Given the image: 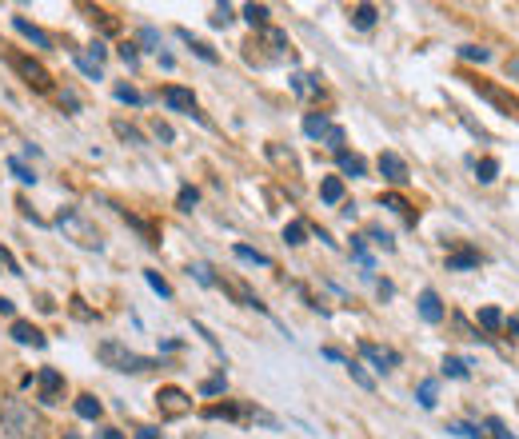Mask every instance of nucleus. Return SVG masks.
<instances>
[{"mask_svg":"<svg viewBox=\"0 0 519 439\" xmlns=\"http://www.w3.org/2000/svg\"><path fill=\"white\" fill-rule=\"evenodd\" d=\"M56 228L64 232V239H73L84 252H100V248H104V236L96 232V224H88V216L80 212V208H64V212L56 216Z\"/></svg>","mask_w":519,"mask_h":439,"instance_id":"nucleus-1","label":"nucleus"},{"mask_svg":"<svg viewBox=\"0 0 519 439\" xmlns=\"http://www.w3.org/2000/svg\"><path fill=\"white\" fill-rule=\"evenodd\" d=\"M96 356H100V364L113 367V372H132V376H136V372H148V367H156V359L136 356L132 347H124L120 339H100Z\"/></svg>","mask_w":519,"mask_h":439,"instance_id":"nucleus-2","label":"nucleus"},{"mask_svg":"<svg viewBox=\"0 0 519 439\" xmlns=\"http://www.w3.org/2000/svg\"><path fill=\"white\" fill-rule=\"evenodd\" d=\"M0 427H5L8 435H16V439H28L36 432V419L20 399H0Z\"/></svg>","mask_w":519,"mask_h":439,"instance_id":"nucleus-3","label":"nucleus"},{"mask_svg":"<svg viewBox=\"0 0 519 439\" xmlns=\"http://www.w3.org/2000/svg\"><path fill=\"white\" fill-rule=\"evenodd\" d=\"M13 68L28 80V84L36 88V93H53V76H48V68H44V64H36L33 56H13Z\"/></svg>","mask_w":519,"mask_h":439,"instance_id":"nucleus-4","label":"nucleus"},{"mask_svg":"<svg viewBox=\"0 0 519 439\" xmlns=\"http://www.w3.org/2000/svg\"><path fill=\"white\" fill-rule=\"evenodd\" d=\"M156 404H160V412H164V415H172V419H180V415H188V412H192V395H188V392H180V387H160Z\"/></svg>","mask_w":519,"mask_h":439,"instance_id":"nucleus-5","label":"nucleus"},{"mask_svg":"<svg viewBox=\"0 0 519 439\" xmlns=\"http://www.w3.org/2000/svg\"><path fill=\"white\" fill-rule=\"evenodd\" d=\"M36 387H40V404H60V392H64V376H60L56 367H40Z\"/></svg>","mask_w":519,"mask_h":439,"instance_id":"nucleus-6","label":"nucleus"},{"mask_svg":"<svg viewBox=\"0 0 519 439\" xmlns=\"http://www.w3.org/2000/svg\"><path fill=\"white\" fill-rule=\"evenodd\" d=\"M164 104L172 108V112H188V116H196L200 124H204V116L196 112V96L188 93V88H176V84H172V88H164Z\"/></svg>","mask_w":519,"mask_h":439,"instance_id":"nucleus-7","label":"nucleus"},{"mask_svg":"<svg viewBox=\"0 0 519 439\" xmlns=\"http://www.w3.org/2000/svg\"><path fill=\"white\" fill-rule=\"evenodd\" d=\"M379 176H384L387 184H407V164L396 152H379Z\"/></svg>","mask_w":519,"mask_h":439,"instance_id":"nucleus-8","label":"nucleus"},{"mask_svg":"<svg viewBox=\"0 0 519 439\" xmlns=\"http://www.w3.org/2000/svg\"><path fill=\"white\" fill-rule=\"evenodd\" d=\"M359 356H364V359H372V364H376V372H387V367H396V364H399V352H387V347L367 344V339H364V344H359Z\"/></svg>","mask_w":519,"mask_h":439,"instance_id":"nucleus-9","label":"nucleus"},{"mask_svg":"<svg viewBox=\"0 0 519 439\" xmlns=\"http://www.w3.org/2000/svg\"><path fill=\"white\" fill-rule=\"evenodd\" d=\"M419 316H424V324H439V319H444V304H439V296L432 288L419 292Z\"/></svg>","mask_w":519,"mask_h":439,"instance_id":"nucleus-10","label":"nucleus"},{"mask_svg":"<svg viewBox=\"0 0 519 439\" xmlns=\"http://www.w3.org/2000/svg\"><path fill=\"white\" fill-rule=\"evenodd\" d=\"M13 28H16V33L24 36V40H33L36 48H53V40H48L44 33H40V28H36V24H33V20H28V16H13Z\"/></svg>","mask_w":519,"mask_h":439,"instance_id":"nucleus-11","label":"nucleus"},{"mask_svg":"<svg viewBox=\"0 0 519 439\" xmlns=\"http://www.w3.org/2000/svg\"><path fill=\"white\" fill-rule=\"evenodd\" d=\"M336 164H339V172L344 176H352V180H359V176H367V164H364V156H356V152H336Z\"/></svg>","mask_w":519,"mask_h":439,"instance_id":"nucleus-12","label":"nucleus"},{"mask_svg":"<svg viewBox=\"0 0 519 439\" xmlns=\"http://www.w3.org/2000/svg\"><path fill=\"white\" fill-rule=\"evenodd\" d=\"M13 339H16V344H24V347H44L48 344L33 324H24V319H16V324H13Z\"/></svg>","mask_w":519,"mask_h":439,"instance_id":"nucleus-13","label":"nucleus"},{"mask_svg":"<svg viewBox=\"0 0 519 439\" xmlns=\"http://www.w3.org/2000/svg\"><path fill=\"white\" fill-rule=\"evenodd\" d=\"M472 268H479L475 248H459L455 256H447V272H472Z\"/></svg>","mask_w":519,"mask_h":439,"instance_id":"nucleus-14","label":"nucleus"},{"mask_svg":"<svg viewBox=\"0 0 519 439\" xmlns=\"http://www.w3.org/2000/svg\"><path fill=\"white\" fill-rule=\"evenodd\" d=\"M319 200H324V204H339V200H344V180H339V176L319 180Z\"/></svg>","mask_w":519,"mask_h":439,"instance_id":"nucleus-15","label":"nucleus"},{"mask_svg":"<svg viewBox=\"0 0 519 439\" xmlns=\"http://www.w3.org/2000/svg\"><path fill=\"white\" fill-rule=\"evenodd\" d=\"M332 128H336V124H332L328 116H316V112L304 116V132L312 136V140H328V132H332Z\"/></svg>","mask_w":519,"mask_h":439,"instance_id":"nucleus-16","label":"nucleus"},{"mask_svg":"<svg viewBox=\"0 0 519 439\" xmlns=\"http://www.w3.org/2000/svg\"><path fill=\"white\" fill-rule=\"evenodd\" d=\"M376 20H379V8H376V5H356V8H352V24H356V28H372Z\"/></svg>","mask_w":519,"mask_h":439,"instance_id":"nucleus-17","label":"nucleus"},{"mask_svg":"<svg viewBox=\"0 0 519 439\" xmlns=\"http://www.w3.org/2000/svg\"><path fill=\"white\" fill-rule=\"evenodd\" d=\"M100 412H104V404H100L96 395H80L76 399V415L80 419H100Z\"/></svg>","mask_w":519,"mask_h":439,"instance_id":"nucleus-18","label":"nucleus"},{"mask_svg":"<svg viewBox=\"0 0 519 439\" xmlns=\"http://www.w3.org/2000/svg\"><path fill=\"white\" fill-rule=\"evenodd\" d=\"M232 252H236V259H244V264H256V268H268V264H272V259H268L264 252H256V248H248V244H236Z\"/></svg>","mask_w":519,"mask_h":439,"instance_id":"nucleus-19","label":"nucleus"},{"mask_svg":"<svg viewBox=\"0 0 519 439\" xmlns=\"http://www.w3.org/2000/svg\"><path fill=\"white\" fill-rule=\"evenodd\" d=\"M344 367H348V376H352L356 384L364 387V392H372V387H376V379H372V376L364 372V364H356V359H344Z\"/></svg>","mask_w":519,"mask_h":439,"instance_id":"nucleus-20","label":"nucleus"},{"mask_svg":"<svg viewBox=\"0 0 519 439\" xmlns=\"http://www.w3.org/2000/svg\"><path fill=\"white\" fill-rule=\"evenodd\" d=\"M304 239H308V224H299V220H292V224L284 228V244H288V248H299Z\"/></svg>","mask_w":519,"mask_h":439,"instance_id":"nucleus-21","label":"nucleus"},{"mask_svg":"<svg viewBox=\"0 0 519 439\" xmlns=\"http://www.w3.org/2000/svg\"><path fill=\"white\" fill-rule=\"evenodd\" d=\"M495 176H499V160L487 156V160H479V164H475V180H479V184H492Z\"/></svg>","mask_w":519,"mask_h":439,"instance_id":"nucleus-22","label":"nucleus"},{"mask_svg":"<svg viewBox=\"0 0 519 439\" xmlns=\"http://www.w3.org/2000/svg\"><path fill=\"white\" fill-rule=\"evenodd\" d=\"M244 20L252 28H268V5H244Z\"/></svg>","mask_w":519,"mask_h":439,"instance_id":"nucleus-23","label":"nucleus"},{"mask_svg":"<svg viewBox=\"0 0 519 439\" xmlns=\"http://www.w3.org/2000/svg\"><path fill=\"white\" fill-rule=\"evenodd\" d=\"M479 327H487V332L504 327V312H499V307H479Z\"/></svg>","mask_w":519,"mask_h":439,"instance_id":"nucleus-24","label":"nucleus"},{"mask_svg":"<svg viewBox=\"0 0 519 439\" xmlns=\"http://www.w3.org/2000/svg\"><path fill=\"white\" fill-rule=\"evenodd\" d=\"M292 88H296V96H316V93H319L316 76H304V73H296V76H292Z\"/></svg>","mask_w":519,"mask_h":439,"instance_id":"nucleus-25","label":"nucleus"},{"mask_svg":"<svg viewBox=\"0 0 519 439\" xmlns=\"http://www.w3.org/2000/svg\"><path fill=\"white\" fill-rule=\"evenodd\" d=\"M180 40H188V44H192V53H196L200 60H208V64H216V53H212V48L204 44V40H192V36L184 33V28H180Z\"/></svg>","mask_w":519,"mask_h":439,"instance_id":"nucleus-26","label":"nucleus"},{"mask_svg":"<svg viewBox=\"0 0 519 439\" xmlns=\"http://www.w3.org/2000/svg\"><path fill=\"white\" fill-rule=\"evenodd\" d=\"M113 132H116L120 140H128V144H144V136H140L132 124H124V120H113Z\"/></svg>","mask_w":519,"mask_h":439,"instance_id":"nucleus-27","label":"nucleus"},{"mask_svg":"<svg viewBox=\"0 0 519 439\" xmlns=\"http://www.w3.org/2000/svg\"><path fill=\"white\" fill-rule=\"evenodd\" d=\"M352 256L364 272H372V256H367V248H364V236H352Z\"/></svg>","mask_w":519,"mask_h":439,"instance_id":"nucleus-28","label":"nucleus"},{"mask_svg":"<svg viewBox=\"0 0 519 439\" xmlns=\"http://www.w3.org/2000/svg\"><path fill=\"white\" fill-rule=\"evenodd\" d=\"M144 279H148V288H152V292H160L164 299H172V288H168V279L160 276V272H152V268H148V272H144Z\"/></svg>","mask_w":519,"mask_h":439,"instance_id":"nucleus-29","label":"nucleus"},{"mask_svg":"<svg viewBox=\"0 0 519 439\" xmlns=\"http://www.w3.org/2000/svg\"><path fill=\"white\" fill-rule=\"evenodd\" d=\"M416 395H419V407H427V412H432V407H436V379H424Z\"/></svg>","mask_w":519,"mask_h":439,"instance_id":"nucleus-30","label":"nucleus"},{"mask_svg":"<svg viewBox=\"0 0 519 439\" xmlns=\"http://www.w3.org/2000/svg\"><path fill=\"white\" fill-rule=\"evenodd\" d=\"M8 172H13L20 184H36V172L28 164H20V160H8Z\"/></svg>","mask_w":519,"mask_h":439,"instance_id":"nucleus-31","label":"nucleus"},{"mask_svg":"<svg viewBox=\"0 0 519 439\" xmlns=\"http://www.w3.org/2000/svg\"><path fill=\"white\" fill-rule=\"evenodd\" d=\"M73 60H76V68H80V73H84L88 80H100V76H104V73H100V64H93V60H88L84 53H73Z\"/></svg>","mask_w":519,"mask_h":439,"instance_id":"nucleus-32","label":"nucleus"},{"mask_svg":"<svg viewBox=\"0 0 519 439\" xmlns=\"http://www.w3.org/2000/svg\"><path fill=\"white\" fill-rule=\"evenodd\" d=\"M384 208H392V212H399V216L407 220V224H416V216L407 212V200H404V196H384Z\"/></svg>","mask_w":519,"mask_h":439,"instance_id":"nucleus-33","label":"nucleus"},{"mask_svg":"<svg viewBox=\"0 0 519 439\" xmlns=\"http://www.w3.org/2000/svg\"><path fill=\"white\" fill-rule=\"evenodd\" d=\"M188 272H192V276H196L204 288H220V279L212 276V268H208V264H192V268H188Z\"/></svg>","mask_w":519,"mask_h":439,"instance_id":"nucleus-34","label":"nucleus"},{"mask_svg":"<svg viewBox=\"0 0 519 439\" xmlns=\"http://www.w3.org/2000/svg\"><path fill=\"white\" fill-rule=\"evenodd\" d=\"M176 204H180V212H192V208L200 204V192H196V188H180Z\"/></svg>","mask_w":519,"mask_h":439,"instance_id":"nucleus-35","label":"nucleus"},{"mask_svg":"<svg viewBox=\"0 0 519 439\" xmlns=\"http://www.w3.org/2000/svg\"><path fill=\"white\" fill-rule=\"evenodd\" d=\"M444 376H452V379H467V364H464V359H455V356H447V359H444Z\"/></svg>","mask_w":519,"mask_h":439,"instance_id":"nucleus-36","label":"nucleus"},{"mask_svg":"<svg viewBox=\"0 0 519 439\" xmlns=\"http://www.w3.org/2000/svg\"><path fill=\"white\" fill-rule=\"evenodd\" d=\"M116 100L120 104H144V96H140L132 84H116Z\"/></svg>","mask_w":519,"mask_h":439,"instance_id":"nucleus-37","label":"nucleus"},{"mask_svg":"<svg viewBox=\"0 0 519 439\" xmlns=\"http://www.w3.org/2000/svg\"><path fill=\"white\" fill-rule=\"evenodd\" d=\"M459 56H464V60H479V64H487V60H492V53H487V48H479V44H464V48H459Z\"/></svg>","mask_w":519,"mask_h":439,"instance_id":"nucleus-38","label":"nucleus"},{"mask_svg":"<svg viewBox=\"0 0 519 439\" xmlns=\"http://www.w3.org/2000/svg\"><path fill=\"white\" fill-rule=\"evenodd\" d=\"M224 387H228V379H224V376L204 379V384H200V395H224Z\"/></svg>","mask_w":519,"mask_h":439,"instance_id":"nucleus-39","label":"nucleus"},{"mask_svg":"<svg viewBox=\"0 0 519 439\" xmlns=\"http://www.w3.org/2000/svg\"><path fill=\"white\" fill-rule=\"evenodd\" d=\"M232 5H216V13H212V28H228L232 24Z\"/></svg>","mask_w":519,"mask_h":439,"instance_id":"nucleus-40","label":"nucleus"},{"mask_svg":"<svg viewBox=\"0 0 519 439\" xmlns=\"http://www.w3.org/2000/svg\"><path fill=\"white\" fill-rule=\"evenodd\" d=\"M487 432H492V439H515L512 432H507V424H504V419H499V415L487 419Z\"/></svg>","mask_w":519,"mask_h":439,"instance_id":"nucleus-41","label":"nucleus"},{"mask_svg":"<svg viewBox=\"0 0 519 439\" xmlns=\"http://www.w3.org/2000/svg\"><path fill=\"white\" fill-rule=\"evenodd\" d=\"M452 432H455V435H464V439H487V432H479L475 424H455Z\"/></svg>","mask_w":519,"mask_h":439,"instance_id":"nucleus-42","label":"nucleus"},{"mask_svg":"<svg viewBox=\"0 0 519 439\" xmlns=\"http://www.w3.org/2000/svg\"><path fill=\"white\" fill-rule=\"evenodd\" d=\"M84 56H88V60H93V64H104L108 48H104V44H100V40H96V44H88V48H84Z\"/></svg>","mask_w":519,"mask_h":439,"instance_id":"nucleus-43","label":"nucleus"},{"mask_svg":"<svg viewBox=\"0 0 519 439\" xmlns=\"http://www.w3.org/2000/svg\"><path fill=\"white\" fill-rule=\"evenodd\" d=\"M120 60H124L128 68H136V64H140V53H136V44H120Z\"/></svg>","mask_w":519,"mask_h":439,"instance_id":"nucleus-44","label":"nucleus"},{"mask_svg":"<svg viewBox=\"0 0 519 439\" xmlns=\"http://www.w3.org/2000/svg\"><path fill=\"white\" fill-rule=\"evenodd\" d=\"M372 239H376V244H379V248H384V252H392V248H396V239H392V236H387V232H384V228H372Z\"/></svg>","mask_w":519,"mask_h":439,"instance_id":"nucleus-45","label":"nucleus"},{"mask_svg":"<svg viewBox=\"0 0 519 439\" xmlns=\"http://www.w3.org/2000/svg\"><path fill=\"white\" fill-rule=\"evenodd\" d=\"M0 272H8V276H20V268L13 264V256H8V248H0Z\"/></svg>","mask_w":519,"mask_h":439,"instance_id":"nucleus-46","label":"nucleus"},{"mask_svg":"<svg viewBox=\"0 0 519 439\" xmlns=\"http://www.w3.org/2000/svg\"><path fill=\"white\" fill-rule=\"evenodd\" d=\"M152 132H156L160 140H164V144H172V140H176V132H172V128H168V124H160V120H156V128H152Z\"/></svg>","mask_w":519,"mask_h":439,"instance_id":"nucleus-47","label":"nucleus"},{"mask_svg":"<svg viewBox=\"0 0 519 439\" xmlns=\"http://www.w3.org/2000/svg\"><path fill=\"white\" fill-rule=\"evenodd\" d=\"M73 312H76L80 319H93V312L84 307V299H80V296H73Z\"/></svg>","mask_w":519,"mask_h":439,"instance_id":"nucleus-48","label":"nucleus"},{"mask_svg":"<svg viewBox=\"0 0 519 439\" xmlns=\"http://www.w3.org/2000/svg\"><path fill=\"white\" fill-rule=\"evenodd\" d=\"M60 108H68V112H76V108H80V100H76L73 93H64V96H60Z\"/></svg>","mask_w":519,"mask_h":439,"instance_id":"nucleus-49","label":"nucleus"},{"mask_svg":"<svg viewBox=\"0 0 519 439\" xmlns=\"http://www.w3.org/2000/svg\"><path fill=\"white\" fill-rule=\"evenodd\" d=\"M136 439H160V432H156V427H140Z\"/></svg>","mask_w":519,"mask_h":439,"instance_id":"nucleus-50","label":"nucleus"},{"mask_svg":"<svg viewBox=\"0 0 519 439\" xmlns=\"http://www.w3.org/2000/svg\"><path fill=\"white\" fill-rule=\"evenodd\" d=\"M0 316H13V299L0 296Z\"/></svg>","mask_w":519,"mask_h":439,"instance_id":"nucleus-51","label":"nucleus"},{"mask_svg":"<svg viewBox=\"0 0 519 439\" xmlns=\"http://www.w3.org/2000/svg\"><path fill=\"white\" fill-rule=\"evenodd\" d=\"M507 332H512V336L519 339V319H512V324H507Z\"/></svg>","mask_w":519,"mask_h":439,"instance_id":"nucleus-52","label":"nucleus"},{"mask_svg":"<svg viewBox=\"0 0 519 439\" xmlns=\"http://www.w3.org/2000/svg\"><path fill=\"white\" fill-rule=\"evenodd\" d=\"M104 439H124V435H120V432H104Z\"/></svg>","mask_w":519,"mask_h":439,"instance_id":"nucleus-53","label":"nucleus"}]
</instances>
